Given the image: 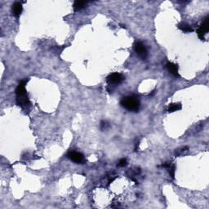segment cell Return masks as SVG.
I'll list each match as a JSON object with an SVG mask.
<instances>
[{
    "mask_svg": "<svg viewBox=\"0 0 209 209\" xmlns=\"http://www.w3.org/2000/svg\"><path fill=\"white\" fill-rule=\"evenodd\" d=\"M121 105L127 110L136 112L138 111L140 108V101L137 97L134 96H126L122 99Z\"/></svg>",
    "mask_w": 209,
    "mask_h": 209,
    "instance_id": "cell-1",
    "label": "cell"
},
{
    "mask_svg": "<svg viewBox=\"0 0 209 209\" xmlns=\"http://www.w3.org/2000/svg\"><path fill=\"white\" fill-rule=\"evenodd\" d=\"M209 29V20L208 17L205 19L204 21L202 23V25H200L198 30H197V34H198V36H199V39L201 40H204V35L208 32Z\"/></svg>",
    "mask_w": 209,
    "mask_h": 209,
    "instance_id": "cell-2",
    "label": "cell"
},
{
    "mask_svg": "<svg viewBox=\"0 0 209 209\" xmlns=\"http://www.w3.org/2000/svg\"><path fill=\"white\" fill-rule=\"evenodd\" d=\"M68 158L76 163H83L85 162L84 156L81 153L76 151H70L68 153Z\"/></svg>",
    "mask_w": 209,
    "mask_h": 209,
    "instance_id": "cell-3",
    "label": "cell"
},
{
    "mask_svg": "<svg viewBox=\"0 0 209 209\" xmlns=\"http://www.w3.org/2000/svg\"><path fill=\"white\" fill-rule=\"evenodd\" d=\"M135 51L142 60H145L147 56V50L143 43L141 42H137L135 43Z\"/></svg>",
    "mask_w": 209,
    "mask_h": 209,
    "instance_id": "cell-4",
    "label": "cell"
},
{
    "mask_svg": "<svg viewBox=\"0 0 209 209\" xmlns=\"http://www.w3.org/2000/svg\"><path fill=\"white\" fill-rule=\"evenodd\" d=\"M123 79H124V77L123 76V74H119V73H113L107 77V82L110 84L121 83Z\"/></svg>",
    "mask_w": 209,
    "mask_h": 209,
    "instance_id": "cell-5",
    "label": "cell"
},
{
    "mask_svg": "<svg viewBox=\"0 0 209 209\" xmlns=\"http://www.w3.org/2000/svg\"><path fill=\"white\" fill-rule=\"evenodd\" d=\"M167 68H168V71L170 72L171 74H172L175 77H179V73H178V66L177 65L174 63H172V62H168L167 64Z\"/></svg>",
    "mask_w": 209,
    "mask_h": 209,
    "instance_id": "cell-6",
    "label": "cell"
},
{
    "mask_svg": "<svg viewBox=\"0 0 209 209\" xmlns=\"http://www.w3.org/2000/svg\"><path fill=\"white\" fill-rule=\"evenodd\" d=\"M17 104L21 106H27L29 104V100L27 94L22 95V96H17Z\"/></svg>",
    "mask_w": 209,
    "mask_h": 209,
    "instance_id": "cell-7",
    "label": "cell"
},
{
    "mask_svg": "<svg viewBox=\"0 0 209 209\" xmlns=\"http://www.w3.org/2000/svg\"><path fill=\"white\" fill-rule=\"evenodd\" d=\"M23 10L22 3H21L17 2L13 5V13L16 17H19L21 14Z\"/></svg>",
    "mask_w": 209,
    "mask_h": 209,
    "instance_id": "cell-8",
    "label": "cell"
},
{
    "mask_svg": "<svg viewBox=\"0 0 209 209\" xmlns=\"http://www.w3.org/2000/svg\"><path fill=\"white\" fill-rule=\"evenodd\" d=\"M180 109H181V104L180 103H174V104H169L168 111L169 113H172V112H175V111L180 110Z\"/></svg>",
    "mask_w": 209,
    "mask_h": 209,
    "instance_id": "cell-9",
    "label": "cell"
},
{
    "mask_svg": "<svg viewBox=\"0 0 209 209\" xmlns=\"http://www.w3.org/2000/svg\"><path fill=\"white\" fill-rule=\"evenodd\" d=\"M86 5H87L86 2H83V1H76V2H74V11L77 12V11L81 10V9L84 8Z\"/></svg>",
    "mask_w": 209,
    "mask_h": 209,
    "instance_id": "cell-10",
    "label": "cell"
},
{
    "mask_svg": "<svg viewBox=\"0 0 209 209\" xmlns=\"http://www.w3.org/2000/svg\"><path fill=\"white\" fill-rule=\"evenodd\" d=\"M179 29H180L181 30L185 31V32H192L193 29L191 28V26L188 25H185V24H181V25H179Z\"/></svg>",
    "mask_w": 209,
    "mask_h": 209,
    "instance_id": "cell-11",
    "label": "cell"
},
{
    "mask_svg": "<svg viewBox=\"0 0 209 209\" xmlns=\"http://www.w3.org/2000/svg\"><path fill=\"white\" fill-rule=\"evenodd\" d=\"M127 159H126V158H122V159L119 160V163H118V166L123 168V167L127 166Z\"/></svg>",
    "mask_w": 209,
    "mask_h": 209,
    "instance_id": "cell-12",
    "label": "cell"
},
{
    "mask_svg": "<svg viewBox=\"0 0 209 209\" xmlns=\"http://www.w3.org/2000/svg\"><path fill=\"white\" fill-rule=\"evenodd\" d=\"M169 168V174H170L171 177L172 178H174L175 176V166H172Z\"/></svg>",
    "mask_w": 209,
    "mask_h": 209,
    "instance_id": "cell-13",
    "label": "cell"
},
{
    "mask_svg": "<svg viewBox=\"0 0 209 209\" xmlns=\"http://www.w3.org/2000/svg\"><path fill=\"white\" fill-rule=\"evenodd\" d=\"M108 126H109V124H108L106 122L102 121V122H101V123H100V127H101V129H105V128H106Z\"/></svg>",
    "mask_w": 209,
    "mask_h": 209,
    "instance_id": "cell-14",
    "label": "cell"
}]
</instances>
